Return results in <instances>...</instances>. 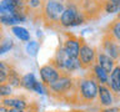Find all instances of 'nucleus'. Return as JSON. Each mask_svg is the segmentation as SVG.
<instances>
[{"instance_id": "nucleus-1", "label": "nucleus", "mask_w": 120, "mask_h": 112, "mask_svg": "<svg viewBox=\"0 0 120 112\" xmlns=\"http://www.w3.org/2000/svg\"><path fill=\"white\" fill-rule=\"evenodd\" d=\"M98 90H99V84L96 82L93 75L88 74L79 81L76 93L79 96V100H81L82 102L91 103L98 97Z\"/></svg>"}, {"instance_id": "nucleus-2", "label": "nucleus", "mask_w": 120, "mask_h": 112, "mask_svg": "<svg viewBox=\"0 0 120 112\" xmlns=\"http://www.w3.org/2000/svg\"><path fill=\"white\" fill-rule=\"evenodd\" d=\"M52 65H55L56 69L59 71L61 70V71H65V72H73V71H76L79 69H81L79 60L74 59V57H70V56L65 52L64 47H60L58 50L54 61H52Z\"/></svg>"}, {"instance_id": "nucleus-3", "label": "nucleus", "mask_w": 120, "mask_h": 112, "mask_svg": "<svg viewBox=\"0 0 120 112\" xmlns=\"http://www.w3.org/2000/svg\"><path fill=\"white\" fill-rule=\"evenodd\" d=\"M85 21L84 13H80L75 5H69L65 7L60 16V25L64 28H70V26L80 25Z\"/></svg>"}, {"instance_id": "nucleus-4", "label": "nucleus", "mask_w": 120, "mask_h": 112, "mask_svg": "<svg viewBox=\"0 0 120 112\" xmlns=\"http://www.w3.org/2000/svg\"><path fill=\"white\" fill-rule=\"evenodd\" d=\"M78 60L80 62L81 69H93V66L96 63V50L84 41H81Z\"/></svg>"}, {"instance_id": "nucleus-5", "label": "nucleus", "mask_w": 120, "mask_h": 112, "mask_svg": "<svg viewBox=\"0 0 120 112\" xmlns=\"http://www.w3.org/2000/svg\"><path fill=\"white\" fill-rule=\"evenodd\" d=\"M64 10L65 0H46L44 6V16L49 21H60V16Z\"/></svg>"}, {"instance_id": "nucleus-6", "label": "nucleus", "mask_w": 120, "mask_h": 112, "mask_svg": "<svg viewBox=\"0 0 120 112\" xmlns=\"http://www.w3.org/2000/svg\"><path fill=\"white\" fill-rule=\"evenodd\" d=\"M74 86V80L68 75H61L54 84H51L49 86V88L54 93H59V95H66L69 93V91L73 88Z\"/></svg>"}, {"instance_id": "nucleus-7", "label": "nucleus", "mask_w": 120, "mask_h": 112, "mask_svg": "<svg viewBox=\"0 0 120 112\" xmlns=\"http://www.w3.org/2000/svg\"><path fill=\"white\" fill-rule=\"evenodd\" d=\"M103 52H105L108 56H110L112 60L118 61L120 59V45L115 39H112L110 35H105L103 37Z\"/></svg>"}, {"instance_id": "nucleus-8", "label": "nucleus", "mask_w": 120, "mask_h": 112, "mask_svg": "<svg viewBox=\"0 0 120 112\" xmlns=\"http://www.w3.org/2000/svg\"><path fill=\"white\" fill-rule=\"evenodd\" d=\"M40 76H41V81H43L45 85L50 86L51 84H54L61 75H60L59 70L56 69L55 65L48 63V65H44V66L40 67Z\"/></svg>"}, {"instance_id": "nucleus-9", "label": "nucleus", "mask_w": 120, "mask_h": 112, "mask_svg": "<svg viewBox=\"0 0 120 112\" xmlns=\"http://www.w3.org/2000/svg\"><path fill=\"white\" fill-rule=\"evenodd\" d=\"M98 98H99V103L101 107L106 108L111 107L115 101V95L112 91L109 88L108 85H99V90H98Z\"/></svg>"}, {"instance_id": "nucleus-10", "label": "nucleus", "mask_w": 120, "mask_h": 112, "mask_svg": "<svg viewBox=\"0 0 120 112\" xmlns=\"http://www.w3.org/2000/svg\"><path fill=\"white\" fill-rule=\"evenodd\" d=\"M108 86L114 95L120 96V65H116L114 70L109 74Z\"/></svg>"}, {"instance_id": "nucleus-11", "label": "nucleus", "mask_w": 120, "mask_h": 112, "mask_svg": "<svg viewBox=\"0 0 120 112\" xmlns=\"http://www.w3.org/2000/svg\"><path fill=\"white\" fill-rule=\"evenodd\" d=\"M22 7V0H3L0 3V15L14 14Z\"/></svg>"}, {"instance_id": "nucleus-12", "label": "nucleus", "mask_w": 120, "mask_h": 112, "mask_svg": "<svg viewBox=\"0 0 120 112\" xmlns=\"http://www.w3.org/2000/svg\"><path fill=\"white\" fill-rule=\"evenodd\" d=\"M96 63L101 67V69H104L108 74H110L111 71L114 70V67L116 66L115 60H112L110 56H108L103 51L96 52Z\"/></svg>"}, {"instance_id": "nucleus-13", "label": "nucleus", "mask_w": 120, "mask_h": 112, "mask_svg": "<svg viewBox=\"0 0 120 112\" xmlns=\"http://www.w3.org/2000/svg\"><path fill=\"white\" fill-rule=\"evenodd\" d=\"M64 50H65V52L70 57L78 59L79 50H80V41L74 36L68 37L65 40V44H64Z\"/></svg>"}, {"instance_id": "nucleus-14", "label": "nucleus", "mask_w": 120, "mask_h": 112, "mask_svg": "<svg viewBox=\"0 0 120 112\" xmlns=\"http://www.w3.org/2000/svg\"><path fill=\"white\" fill-rule=\"evenodd\" d=\"M3 105L8 108H18V110H22V111H25V108H28L26 101L19 98V97H6V98H3Z\"/></svg>"}, {"instance_id": "nucleus-15", "label": "nucleus", "mask_w": 120, "mask_h": 112, "mask_svg": "<svg viewBox=\"0 0 120 112\" xmlns=\"http://www.w3.org/2000/svg\"><path fill=\"white\" fill-rule=\"evenodd\" d=\"M91 75L94 76V78L96 80V82L99 85H108L109 74L104 69H101L98 63H95V65L93 66V74Z\"/></svg>"}, {"instance_id": "nucleus-16", "label": "nucleus", "mask_w": 120, "mask_h": 112, "mask_svg": "<svg viewBox=\"0 0 120 112\" xmlns=\"http://www.w3.org/2000/svg\"><path fill=\"white\" fill-rule=\"evenodd\" d=\"M108 35H110L112 39H115L120 44V16L119 19H116L115 21H112L109 25V32Z\"/></svg>"}, {"instance_id": "nucleus-17", "label": "nucleus", "mask_w": 120, "mask_h": 112, "mask_svg": "<svg viewBox=\"0 0 120 112\" xmlns=\"http://www.w3.org/2000/svg\"><path fill=\"white\" fill-rule=\"evenodd\" d=\"M36 78L33 74H26L25 76L21 77V86L29 91H34V87L36 85Z\"/></svg>"}, {"instance_id": "nucleus-18", "label": "nucleus", "mask_w": 120, "mask_h": 112, "mask_svg": "<svg viewBox=\"0 0 120 112\" xmlns=\"http://www.w3.org/2000/svg\"><path fill=\"white\" fill-rule=\"evenodd\" d=\"M8 84H9L11 87H19L21 85V78L19 76V74L15 70H9L8 72V78H6Z\"/></svg>"}, {"instance_id": "nucleus-19", "label": "nucleus", "mask_w": 120, "mask_h": 112, "mask_svg": "<svg viewBox=\"0 0 120 112\" xmlns=\"http://www.w3.org/2000/svg\"><path fill=\"white\" fill-rule=\"evenodd\" d=\"M13 32L14 35L20 39L21 41H29L30 40V34L28 32V30L22 26H13Z\"/></svg>"}, {"instance_id": "nucleus-20", "label": "nucleus", "mask_w": 120, "mask_h": 112, "mask_svg": "<svg viewBox=\"0 0 120 112\" xmlns=\"http://www.w3.org/2000/svg\"><path fill=\"white\" fill-rule=\"evenodd\" d=\"M0 22H1V24H5V25H14L19 21H18V19L15 18L14 14H6V15H0Z\"/></svg>"}, {"instance_id": "nucleus-21", "label": "nucleus", "mask_w": 120, "mask_h": 112, "mask_svg": "<svg viewBox=\"0 0 120 112\" xmlns=\"http://www.w3.org/2000/svg\"><path fill=\"white\" fill-rule=\"evenodd\" d=\"M11 91H13V88H11V86L9 84H5V82L0 84V97H3V98L10 97Z\"/></svg>"}, {"instance_id": "nucleus-22", "label": "nucleus", "mask_w": 120, "mask_h": 112, "mask_svg": "<svg viewBox=\"0 0 120 112\" xmlns=\"http://www.w3.org/2000/svg\"><path fill=\"white\" fill-rule=\"evenodd\" d=\"M104 10L106 11V13H116V11L120 10V5L106 0V1L104 3Z\"/></svg>"}, {"instance_id": "nucleus-23", "label": "nucleus", "mask_w": 120, "mask_h": 112, "mask_svg": "<svg viewBox=\"0 0 120 112\" xmlns=\"http://www.w3.org/2000/svg\"><path fill=\"white\" fill-rule=\"evenodd\" d=\"M26 51L29 52V55L35 56L39 51V44L36 41H29L28 45H26Z\"/></svg>"}, {"instance_id": "nucleus-24", "label": "nucleus", "mask_w": 120, "mask_h": 112, "mask_svg": "<svg viewBox=\"0 0 120 112\" xmlns=\"http://www.w3.org/2000/svg\"><path fill=\"white\" fill-rule=\"evenodd\" d=\"M13 47V41L11 40H5L3 42H0V55L5 54Z\"/></svg>"}, {"instance_id": "nucleus-25", "label": "nucleus", "mask_w": 120, "mask_h": 112, "mask_svg": "<svg viewBox=\"0 0 120 112\" xmlns=\"http://www.w3.org/2000/svg\"><path fill=\"white\" fill-rule=\"evenodd\" d=\"M34 92H36V93H44V87H43V85L40 84L39 81L36 82V85H35V87H34Z\"/></svg>"}, {"instance_id": "nucleus-26", "label": "nucleus", "mask_w": 120, "mask_h": 112, "mask_svg": "<svg viewBox=\"0 0 120 112\" xmlns=\"http://www.w3.org/2000/svg\"><path fill=\"white\" fill-rule=\"evenodd\" d=\"M40 4H41V0H29V6L33 7V9L39 7Z\"/></svg>"}, {"instance_id": "nucleus-27", "label": "nucleus", "mask_w": 120, "mask_h": 112, "mask_svg": "<svg viewBox=\"0 0 120 112\" xmlns=\"http://www.w3.org/2000/svg\"><path fill=\"white\" fill-rule=\"evenodd\" d=\"M6 78H8V72L5 70H0V84L6 82Z\"/></svg>"}, {"instance_id": "nucleus-28", "label": "nucleus", "mask_w": 120, "mask_h": 112, "mask_svg": "<svg viewBox=\"0 0 120 112\" xmlns=\"http://www.w3.org/2000/svg\"><path fill=\"white\" fill-rule=\"evenodd\" d=\"M120 110L119 108H115V107H106L105 110H103L101 112H119Z\"/></svg>"}, {"instance_id": "nucleus-29", "label": "nucleus", "mask_w": 120, "mask_h": 112, "mask_svg": "<svg viewBox=\"0 0 120 112\" xmlns=\"http://www.w3.org/2000/svg\"><path fill=\"white\" fill-rule=\"evenodd\" d=\"M8 111H9V108H8V107H5L3 103L0 105V112H8Z\"/></svg>"}, {"instance_id": "nucleus-30", "label": "nucleus", "mask_w": 120, "mask_h": 112, "mask_svg": "<svg viewBox=\"0 0 120 112\" xmlns=\"http://www.w3.org/2000/svg\"><path fill=\"white\" fill-rule=\"evenodd\" d=\"M8 112H25L22 110H18V108H9V111Z\"/></svg>"}, {"instance_id": "nucleus-31", "label": "nucleus", "mask_w": 120, "mask_h": 112, "mask_svg": "<svg viewBox=\"0 0 120 112\" xmlns=\"http://www.w3.org/2000/svg\"><path fill=\"white\" fill-rule=\"evenodd\" d=\"M6 69V66H5V63H4V62H1V61H0V70H5ZM6 71V70H5Z\"/></svg>"}, {"instance_id": "nucleus-32", "label": "nucleus", "mask_w": 120, "mask_h": 112, "mask_svg": "<svg viewBox=\"0 0 120 112\" xmlns=\"http://www.w3.org/2000/svg\"><path fill=\"white\" fill-rule=\"evenodd\" d=\"M109 1H111V3H115V4H118V5H120V0H109Z\"/></svg>"}, {"instance_id": "nucleus-33", "label": "nucleus", "mask_w": 120, "mask_h": 112, "mask_svg": "<svg viewBox=\"0 0 120 112\" xmlns=\"http://www.w3.org/2000/svg\"><path fill=\"white\" fill-rule=\"evenodd\" d=\"M28 112H36V111H31V110H30V111H28Z\"/></svg>"}, {"instance_id": "nucleus-34", "label": "nucleus", "mask_w": 120, "mask_h": 112, "mask_svg": "<svg viewBox=\"0 0 120 112\" xmlns=\"http://www.w3.org/2000/svg\"><path fill=\"white\" fill-rule=\"evenodd\" d=\"M119 103H120V98H119Z\"/></svg>"}, {"instance_id": "nucleus-35", "label": "nucleus", "mask_w": 120, "mask_h": 112, "mask_svg": "<svg viewBox=\"0 0 120 112\" xmlns=\"http://www.w3.org/2000/svg\"><path fill=\"white\" fill-rule=\"evenodd\" d=\"M119 112H120V111H119Z\"/></svg>"}]
</instances>
